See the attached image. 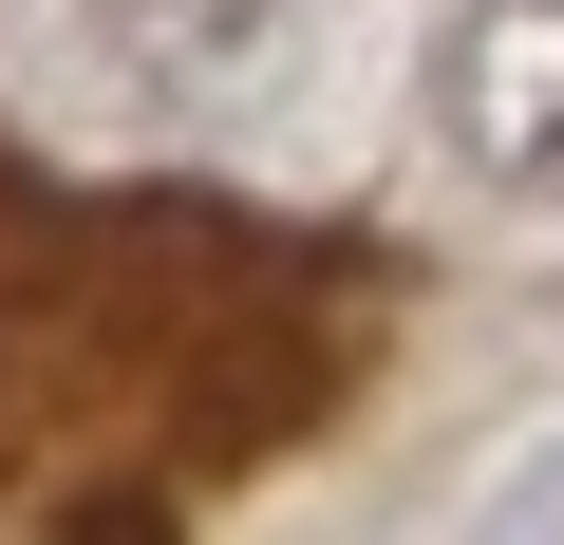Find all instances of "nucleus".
Instances as JSON below:
<instances>
[{"instance_id":"obj_1","label":"nucleus","mask_w":564,"mask_h":545,"mask_svg":"<svg viewBox=\"0 0 564 545\" xmlns=\"http://www.w3.org/2000/svg\"><path fill=\"white\" fill-rule=\"evenodd\" d=\"M433 132L508 207H564V0H470V39L433 57Z\"/></svg>"}]
</instances>
